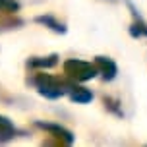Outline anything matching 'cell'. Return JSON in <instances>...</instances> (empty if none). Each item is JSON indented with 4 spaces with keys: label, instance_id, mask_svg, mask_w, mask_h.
I'll use <instances>...</instances> for the list:
<instances>
[{
    "label": "cell",
    "instance_id": "6da1fadb",
    "mask_svg": "<svg viewBox=\"0 0 147 147\" xmlns=\"http://www.w3.org/2000/svg\"><path fill=\"white\" fill-rule=\"evenodd\" d=\"M31 81L37 87V91L41 95L49 97V99H58V97L66 95V91H68V83H64L58 78H52L49 74H37Z\"/></svg>",
    "mask_w": 147,
    "mask_h": 147
},
{
    "label": "cell",
    "instance_id": "7a4b0ae2",
    "mask_svg": "<svg viewBox=\"0 0 147 147\" xmlns=\"http://www.w3.org/2000/svg\"><path fill=\"white\" fill-rule=\"evenodd\" d=\"M64 74L76 81H89L99 76L95 64L85 62V60H78V58H70L64 62Z\"/></svg>",
    "mask_w": 147,
    "mask_h": 147
},
{
    "label": "cell",
    "instance_id": "3957f363",
    "mask_svg": "<svg viewBox=\"0 0 147 147\" xmlns=\"http://www.w3.org/2000/svg\"><path fill=\"white\" fill-rule=\"evenodd\" d=\"M93 64H95V68H97V74H99L105 81H112L116 78L118 66L112 58H109V56H97Z\"/></svg>",
    "mask_w": 147,
    "mask_h": 147
},
{
    "label": "cell",
    "instance_id": "277c9868",
    "mask_svg": "<svg viewBox=\"0 0 147 147\" xmlns=\"http://www.w3.org/2000/svg\"><path fill=\"white\" fill-rule=\"evenodd\" d=\"M128 8H130V12H132V23H130V35L134 39H140V37H147V22L141 18V14L136 10L132 2H128Z\"/></svg>",
    "mask_w": 147,
    "mask_h": 147
},
{
    "label": "cell",
    "instance_id": "5b68a950",
    "mask_svg": "<svg viewBox=\"0 0 147 147\" xmlns=\"http://www.w3.org/2000/svg\"><path fill=\"white\" fill-rule=\"evenodd\" d=\"M66 93H70V99L76 101V103H89V101H93V93L89 89L81 87V85H76V83H68Z\"/></svg>",
    "mask_w": 147,
    "mask_h": 147
},
{
    "label": "cell",
    "instance_id": "8992f818",
    "mask_svg": "<svg viewBox=\"0 0 147 147\" xmlns=\"http://www.w3.org/2000/svg\"><path fill=\"white\" fill-rule=\"evenodd\" d=\"M37 126H41L43 130H49V132H52L56 138H62L66 143H72V141H74L72 132H68L66 128H62V126H58V124H43V122H37Z\"/></svg>",
    "mask_w": 147,
    "mask_h": 147
},
{
    "label": "cell",
    "instance_id": "52a82bcc",
    "mask_svg": "<svg viewBox=\"0 0 147 147\" xmlns=\"http://www.w3.org/2000/svg\"><path fill=\"white\" fill-rule=\"evenodd\" d=\"M37 23H43L45 27L56 31V33H66V27H64L60 22H56L52 16H39V18H37Z\"/></svg>",
    "mask_w": 147,
    "mask_h": 147
},
{
    "label": "cell",
    "instance_id": "ba28073f",
    "mask_svg": "<svg viewBox=\"0 0 147 147\" xmlns=\"http://www.w3.org/2000/svg\"><path fill=\"white\" fill-rule=\"evenodd\" d=\"M14 136V124L6 116H0V141H6Z\"/></svg>",
    "mask_w": 147,
    "mask_h": 147
},
{
    "label": "cell",
    "instance_id": "9c48e42d",
    "mask_svg": "<svg viewBox=\"0 0 147 147\" xmlns=\"http://www.w3.org/2000/svg\"><path fill=\"white\" fill-rule=\"evenodd\" d=\"M56 62H58V56L52 54V56H49V58H31L27 64L33 66V68H52Z\"/></svg>",
    "mask_w": 147,
    "mask_h": 147
},
{
    "label": "cell",
    "instance_id": "30bf717a",
    "mask_svg": "<svg viewBox=\"0 0 147 147\" xmlns=\"http://www.w3.org/2000/svg\"><path fill=\"white\" fill-rule=\"evenodd\" d=\"M103 103H105V109H109L110 112H114L116 116H124V110L118 107V105H120V101H118V99H112V97H105Z\"/></svg>",
    "mask_w": 147,
    "mask_h": 147
},
{
    "label": "cell",
    "instance_id": "8fae6325",
    "mask_svg": "<svg viewBox=\"0 0 147 147\" xmlns=\"http://www.w3.org/2000/svg\"><path fill=\"white\" fill-rule=\"evenodd\" d=\"M20 4L16 0H0V12H16Z\"/></svg>",
    "mask_w": 147,
    "mask_h": 147
}]
</instances>
